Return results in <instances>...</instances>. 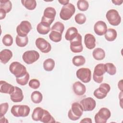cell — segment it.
I'll list each match as a JSON object with an SVG mask.
<instances>
[{
  "mask_svg": "<svg viewBox=\"0 0 123 123\" xmlns=\"http://www.w3.org/2000/svg\"><path fill=\"white\" fill-rule=\"evenodd\" d=\"M31 23L28 21H23L16 27V32L18 36L22 37L27 36V35L32 29Z\"/></svg>",
  "mask_w": 123,
  "mask_h": 123,
  "instance_id": "obj_12",
  "label": "cell"
},
{
  "mask_svg": "<svg viewBox=\"0 0 123 123\" xmlns=\"http://www.w3.org/2000/svg\"><path fill=\"white\" fill-rule=\"evenodd\" d=\"M28 85L31 88L36 89L39 88L40 85V83L38 80L37 79H32L29 81Z\"/></svg>",
  "mask_w": 123,
  "mask_h": 123,
  "instance_id": "obj_41",
  "label": "cell"
},
{
  "mask_svg": "<svg viewBox=\"0 0 123 123\" xmlns=\"http://www.w3.org/2000/svg\"><path fill=\"white\" fill-rule=\"evenodd\" d=\"M14 91L10 94V98L13 102H21L24 98L22 90L18 86H14Z\"/></svg>",
  "mask_w": 123,
  "mask_h": 123,
  "instance_id": "obj_17",
  "label": "cell"
},
{
  "mask_svg": "<svg viewBox=\"0 0 123 123\" xmlns=\"http://www.w3.org/2000/svg\"><path fill=\"white\" fill-rule=\"evenodd\" d=\"M111 115L110 111L106 108H101L94 117L96 123H106Z\"/></svg>",
  "mask_w": 123,
  "mask_h": 123,
  "instance_id": "obj_7",
  "label": "cell"
},
{
  "mask_svg": "<svg viewBox=\"0 0 123 123\" xmlns=\"http://www.w3.org/2000/svg\"><path fill=\"white\" fill-rule=\"evenodd\" d=\"M12 57V52L9 49H4L0 52V60L2 63L6 64Z\"/></svg>",
  "mask_w": 123,
  "mask_h": 123,
  "instance_id": "obj_21",
  "label": "cell"
},
{
  "mask_svg": "<svg viewBox=\"0 0 123 123\" xmlns=\"http://www.w3.org/2000/svg\"><path fill=\"white\" fill-rule=\"evenodd\" d=\"M0 9L4 10L6 13L9 12L12 9V4L9 0H1Z\"/></svg>",
  "mask_w": 123,
  "mask_h": 123,
  "instance_id": "obj_31",
  "label": "cell"
},
{
  "mask_svg": "<svg viewBox=\"0 0 123 123\" xmlns=\"http://www.w3.org/2000/svg\"><path fill=\"white\" fill-rule=\"evenodd\" d=\"M0 122L1 123H8V121L7 120V119L4 117V116H2L0 117Z\"/></svg>",
  "mask_w": 123,
  "mask_h": 123,
  "instance_id": "obj_48",
  "label": "cell"
},
{
  "mask_svg": "<svg viewBox=\"0 0 123 123\" xmlns=\"http://www.w3.org/2000/svg\"><path fill=\"white\" fill-rule=\"evenodd\" d=\"M73 89L75 95L80 96H82L86 92V86L79 81H76L73 85Z\"/></svg>",
  "mask_w": 123,
  "mask_h": 123,
  "instance_id": "obj_20",
  "label": "cell"
},
{
  "mask_svg": "<svg viewBox=\"0 0 123 123\" xmlns=\"http://www.w3.org/2000/svg\"><path fill=\"white\" fill-rule=\"evenodd\" d=\"M110 90L111 87L108 84L102 83L100 85L98 88L94 90L93 94L98 99H102L107 96Z\"/></svg>",
  "mask_w": 123,
  "mask_h": 123,
  "instance_id": "obj_11",
  "label": "cell"
},
{
  "mask_svg": "<svg viewBox=\"0 0 123 123\" xmlns=\"http://www.w3.org/2000/svg\"><path fill=\"white\" fill-rule=\"evenodd\" d=\"M77 29L74 27H69L66 31L65 38L67 40L71 41L76 37L78 34Z\"/></svg>",
  "mask_w": 123,
  "mask_h": 123,
  "instance_id": "obj_23",
  "label": "cell"
},
{
  "mask_svg": "<svg viewBox=\"0 0 123 123\" xmlns=\"http://www.w3.org/2000/svg\"><path fill=\"white\" fill-rule=\"evenodd\" d=\"M62 34L54 31H51L49 35L50 39L54 42H59L62 40Z\"/></svg>",
  "mask_w": 123,
  "mask_h": 123,
  "instance_id": "obj_34",
  "label": "cell"
},
{
  "mask_svg": "<svg viewBox=\"0 0 123 123\" xmlns=\"http://www.w3.org/2000/svg\"><path fill=\"white\" fill-rule=\"evenodd\" d=\"M117 33L113 28H109L104 34L105 39L108 41H113L117 37Z\"/></svg>",
  "mask_w": 123,
  "mask_h": 123,
  "instance_id": "obj_26",
  "label": "cell"
},
{
  "mask_svg": "<svg viewBox=\"0 0 123 123\" xmlns=\"http://www.w3.org/2000/svg\"><path fill=\"white\" fill-rule=\"evenodd\" d=\"M75 12L74 5L71 3H69L68 4L63 6L60 12V17L63 20H68L74 14Z\"/></svg>",
  "mask_w": 123,
  "mask_h": 123,
  "instance_id": "obj_5",
  "label": "cell"
},
{
  "mask_svg": "<svg viewBox=\"0 0 123 123\" xmlns=\"http://www.w3.org/2000/svg\"><path fill=\"white\" fill-rule=\"evenodd\" d=\"M9 108V104L7 102H5L0 104V117L4 116V115L6 113Z\"/></svg>",
  "mask_w": 123,
  "mask_h": 123,
  "instance_id": "obj_42",
  "label": "cell"
},
{
  "mask_svg": "<svg viewBox=\"0 0 123 123\" xmlns=\"http://www.w3.org/2000/svg\"><path fill=\"white\" fill-rule=\"evenodd\" d=\"M22 5L29 10H34L37 6V2L35 0H22Z\"/></svg>",
  "mask_w": 123,
  "mask_h": 123,
  "instance_id": "obj_30",
  "label": "cell"
},
{
  "mask_svg": "<svg viewBox=\"0 0 123 123\" xmlns=\"http://www.w3.org/2000/svg\"><path fill=\"white\" fill-rule=\"evenodd\" d=\"M29 74L28 72H27L26 74L23 76H22L19 78H16V82L21 86L26 85L27 84L29 81Z\"/></svg>",
  "mask_w": 123,
  "mask_h": 123,
  "instance_id": "obj_38",
  "label": "cell"
},
{
  "mask_svg": "<svg viewBox=\"0 0 123 123\" xmlns=\"http://www.w3.org/2000/svg\"><path fill=\"white\" fill-rule=\"evenodd\" d=\"M80 123H92V120L91 118H85L83 119L81 121Z\"/></svg>",
  "mask_w": 123,
  "mask_h": 123,
  "instance_id": "obj_44",
  "label": "cell"
},
{
  "mask_svg": "<svg viewBox=\"0 0 123 123\" xmlns=\"http://www.w3.org/2000/svg\"><path fill=\"white\" fill-rule=\"evenodd\" d=\"M39 57V54L37 51L34 50H27L23 53L22 59L25 63L31 64L37 61Z\"/></svg>",
  "mask_w": 123,
  "mask_h": 123,
  "instance_id": "obj_9",
  "label": "cell"
},
{
  "mask_svg": "<svg viewBox=\"0 0 123 123\" xmlns=\"http://www.w3.org/2000/svg\"><path fill=\"white\" fill-rule=\"evenodd\" d=\"M36 46L40 51L44 53H49L51 49L50 44L42 37H38L36 40Z\"/></svg>",
  "mask_w": 123,
  "mask_h": 123,
  "instance_id": "obj_14",
  "label": "cell"
},
{
  "mask_svg": "<svg viewBox=\"0 0 123 123\" xmlns=\"http://www.w3.org/2000/svg\"><path fill=\"white\" fill-rule=\"evenodd\" d=\"M94 30L96 35L100 36H103L107 30V25L104 21H98L95 24Z\"/></svg>",
  "mask_w": 123,
  "mask_h": 123,
  "instance_id": "obj_16",
  "label": "cell"
},
{
  "mask_svg": "<svg viewBox=\"0 0 123 123\" xmlns=\"http://www.w3.org/2000/svg\"><path fill=\"white\" fill-rule=\"evenodd\" d=\"M55 64L54 60L51 58L47 59L43 62L44 69L48 72L51 71L53 70L55 67Z\"/></svg>",
  "mask_w": 123,
  "mask_h": 123,
  "instance_id": "obj_27",
  "label": "cell"
},
{
  "mask_svg": "<svg viewBox=\"0 0 123 123\" xmlns=\"http://www.w3.org/2000/svg\"><path fill=\"white\" fill-rule=\"evenodd\" d=\"M2 41L4 45L7 47H10L13 43V38L10 34H6L3 36Z\"/></svg>",
  "mask_w": 123,
  "mask_h": 123,
  "instance_id": "obj_39",
  "label": "cell"
},
{
  "mask_svg": "<svg viewBox=\"0 0 123 123\" xmlns=\"http://www.w3.org/2000/svg\"><path fill=\"white\" fill-rule=\"evenodd\" d=\"M106 72L111 75H114L116 73V68L115 66L111 62H108L105 64Z\"/></svg>",
  "mask_w": 123,
  "mask_h": 123,
  "instance_id": "obj_35",
  "label": "cell"
},
{
  "mask_svg": "<svg viewBox=\"0 0 123 123\" xmlns=\"http://www.w3.org/2000/svg\"><path fill=\"white\" fill-rule=\"evenodd\" d=\"M15 87L5 81L0 82V92L1 93L11 94L14 90Z\"/></svg>",
  "mask_w": 123,
  "mask_h": 123,
  "instance_id": "obj_19",
  "label": "cell"
},
{
  "mask_svg": "<svg viewBox=\"0 0 123 123\" xmlns=\"http://www.w3.org/2000/svg\"><path fill=\"white\" fill-rule=\"evenodd\" d=\"M84 110L81 104L78 102L72 103L71 108L68 112V117L72 121H76L80 119L83 113Z\"/></svg>",
  "mask_w": 123,
  "mask_h": 123,
  "instance_id": "obj_1",
  "label": "cell"
},
{
  "mask_svg": "<svg viewBox=\"0 0 123 123\" xmlns=\"http://www.w3.org/2000/svg\"><path fill=\"white\" fill-rule=\"evenodd\" d=\"M6 12L3 10V9H0V19L2 20L3 19L5 18L6 15Z\"/></svg>",
  "mask_w": 123,
  "mask_h": 123,
  "instance_id": "obj_43",
  "label": "cell"
},
{
  "mask_svg": "<svg viewBox=\"0 0 123 123\" xmlns=\"http://www.w3.org/2000/svg\"><path fill=\"white\" fill-rule=\"evenodd\" d=\"M44 109H43L41 107H37L33 110L32 114V119L33 121H40L43 114Z\"/></svg>",
  "mask_w": 123,
  "mask_h": 123,
  "instance_id": "obj_22",
  "label": "cell"
},
{
  "mask_svg": "<svg viewBox=\"0 0 123 123\" xmlns=\"http://www.w3.org/2000/svg\"><path fill=\"white\" fill-rule=\"evenodd\" d=\"M77 6L80 11L84 12L87 10L89 7V4L86 0H79L77 2Z\"/></svg>",
  "mask_w": 123,
  "mask_h": 123,
  "instance_id": "obj_36",
  "label": "cell"
},
{
  "mask_svg": "<svg viewBox=\"0 0 123 123\" xmlns=\"http://www.w3.org/2000/svg\"><path fill=\"white\" fill-rule=\"evenodd\" d=\"M82 38V36L78 33L75 38L70 41V49L73 53H80L83 51Z\"/></svg>",
  "mask_w": 123,
  "mask_h": 123,
  "instance_id": "obj_10",
  "label": "cell"
},
{
  "mask_svg": "<svg viewBox=\"0 0 123 123\" xmlns=\"http://www.w3.org/2000/svg\"><path fill=\"white\" fill-rule=\"evenodd\" d=\"M123 2V0H112V2L116 5H121Z\"/></svg>",
  "mask_w": 123,
  "mask_h": 123,
  "instance_id": "obj_46",
  "label": "cell"
},
{
  "mask_svg": "<svg viewBox=\"0 0 123 123\" xmlns=\"http://www.w3.org/2000/svg\"><path fill=\"white\" fill-rule=\"evenodd\" d=\"M15 42L16 45L19 47H24L26 46L28 43V38L27 36L22 37L17 35L16 37Z\"/></svg>",
  "mask_w": 123,
  "mask_h": 123,
  "instance_id": "obj_32",
  "label": "cell"
},
{
  "mask_svg": "<svg viewBox=\"0 0 123 123\" xmlns=\"http://www.w3.org/2000/svg\"><path fill=\"white\" fill-rule=\"evenodd\" d=\"M118 86L119 89H120L121 91H123V80H121L118 82Z\"/></svg>",
  "mask_w": 123,
  "mask_h": 123,
  "instance_id": "obj_47",
  "label": "cell"
},
{
  "mask_svg": "<svg viewBox=\"0 0 123 123\" xmlns=\"http://www.w3.org/2000/svg\"><path fill=\"white\" fill-rule=\"evenodd\" d=\"M72 62L75 66H80L85 63L86 59L85 57L82 55L75 56L73 58Z\"/></svg>",
  "mask_w": 123,
  "mask_h": 123,
  "instance_id": "obj_33",
  "label": "cell"
},
{
  "mask_svg": "<svg viewBox=\"0 0 123 123\" xmlns=\"http://www.w3.org/2000/svg\"><path fill=\"white\" fill-rule=\"evenodd\" d=\"M9 70L16 78L23 76L27 72L26 67L21 63L17 62H14L10 64Z\"/></svg>",
  "mask_w": 123,
  "mask_h": 123,
  "instance_id": "obj_2",
  "label": "cell"
},
{
  "mask_svg": "<svg viewBox=\"0 0 123 123\" xmlns=\"http://www.w3.org/2000/svg\"><path fill=\"white\" fill-rule=\"evenodd\" d=\"M80 104L82 106L84 111H92L96 107V101L91 97H88L82 99Z\"/></svg>",
  "mask_w": 123,
  "mask_h": 123,
  "instance_id": "obj_15",
  "label": "cell"
},
{
  "mask_svg": "<svg viewBox=\"0 0 123 123\" xmlns=\"http://www.w3.org/2000/svg\"><path fill=\"white\" fill-rule=\"evenodd\" d=\"M30 111V108L27 105H15L12 107L11 112L15 117H25L29 115Z\"/></svg>",
  "mask_w": 123,
  "mask_h": 123,
  "instance_id": "obj_3",
  "label": "cell"
},
{
  "mask_svg": "<svg viewBox=\"0 0 123 123\" xmlns=\"http://www.w3.org/2000/svg\"><path fill=\"white\" fill-rule=\"evenodd\" d=\"M40 121L44 123H52L56 122L54 118L51 115L50 113L46 110H44V114Z\"/></svg>",
  "mask_w": 123,
  "mask_h": 123,
  "instance_id": "obj_28",
  "label": "cell"
},
{
  "mask_svg": "<svg viewBox=\"0 0 123 123\" xmlns=\"http://www.w3.org/2000/svg\"><path fill=\"white\" fill-rule=\"evenodd\" d=\"M106 73L105 64H98L94 68L93 79L97 83H101L103 80V75Z\"/></svg>",
  "mask_w": 123,
  "mask_h": 123,
  "instance_id": "obj_8",
  "label": "cell"
},
{
  "mask_svg": "<svg viewBox=\"0 0 123 123\" xmlns=\"http://www.w3.org/2000/svg\"><path fill=\"white\" fill-rule=\"evenodd\" d=\"M77 77L82 82L88 83L91 79V70L87 68H81L79 69L76 73Z\"/></svg>",
  "mask_w": 123,
  "mask_h": 123,
  "instance_id": "obj_13",
  "label": "cell"
},
{
  "mask_svg": "<svg viewBox=\"0 0 123 123\" xmlns=\"http://www.w3.org/2000/svg\"><path fill=\"white\" fill-rule=\"evenodd\" d=\"M31 99L33 103L35 104L39 103L43 99L42 94L38 91H33L31 95Z\"/></svg>",
  "mask_w": 123,
  "mask_h": 123,
  "instance_id": "obj_29",
  "label": "cell"
},
{
  "mask_svg": "<svg viewBox=\"0 0 123 123\" xmlns=\"http://www.w3.org/2000/svg\"><path fill=\"white\" fill-rule=\"evenodd\" d=\"M84 43L86 48L89 49H94L96 46V38L91 34H86L84 37Z\"/></svg>",
  "mask_w": 123,
  "mask_h": 123,
  "instance_id": "obj_18",
  "label": "cell"
},
{
  "mask_svg": "<svg viewBox=\"0 0 123 123\" xmlns=\"http://www.w3.org/2000/svg\"><path fill=\"white\" fill-rule=\"evenodd\" d=\"M56 14L55 9L51 7L46 8L43 12L41 22L50 26L54 20Z\"/></svg>",
  "mask_w": 123,
  "mask_h": 123,
  "instance_id": "obj_4",
  "label": "cell"
},
{
  "mask_svg": "<svg viewBox=\"0 0 123 123\" xmlns=\"http://www.w3.org/2000/svg\"><path fill=\"white\" fill-rule=\"evenodd\" d=\"M74 20L77 24L79 25H82L86 22V18L84 14L79 13L75 16Z\"/></svg>",
  "mask_w": 123,
  "mask_h": 123,
  "instance_id": "obj_40",
  "label": "cell"
},
{
  "mask_svg": "<svg viewBox=\"0 0 123 123\" xmlns=\"http://www.w3.org/2000/svg\"><path fill=\"white\" fill-rule=\"evenodd\" d=\"M51 28L50 26L40 22L37 26V32L41 35H46L49 33Z\"/></svg>",
  "mask_w": 123,
  "mask_h": 123,
  "instance_id": "obj_24",
  "label": "cell"
},
{
  "mask_svg": "<svg viewBox=\"0 0 123 123\" xmlns=\"http://www.w3.org/2000/svg\"><path fill=\"white\" fill-rule=\"evenodd\" d=\"M58 1L62 5H66L67 4H68L69 3V0H59Z\"/></svg>",
  "mask_w": 123,
  "mask_h": 123,
  "instance_id": "obj_45",
  "label": "cell"
},
{
  "mask_svg": "<svg viewBox=\"0 0 123 123\" xmlns=\"http://www.w3.org/2000/svg\"><path fill=\"white\" fill-rule=\"evenodd\" d=\"M92 55L95 60L97 61H100L104 59L105 57V52L102 49L97 48L93 50Z\"/></svg>",
  "mask_w": 123,
  "mask_h": 123,
  "instance_id": "obj_25",
  "label": "cell"
},
{
  "mask_svg": "<svg viewBox=\"0 0 123 123\" xmlns=\"http://www.w3.org/2000/svg\"><path fill=\"white\" fill-rule=\"evenodd\" d=\"M64 29V25L60 22H56L54 24L52 25L51 28V31H54L56 32H58L61 34H62Z\"/></svg>",
  "mask_w": 123,
  "mask_h": 123,
  "instance_id": "obj_37",
  "label": "cell"
},
{
  "mask_svg": "<svg viewBox=\"0 0 123 123\" xmlns=\"http://www.w3.org/2000/svg\"><path fill=\"white\" fill-rule=\"evenodd\" d=\"M106 17L110 24L113 26H117L121 23V17L118 12L115 9L109 10L106 14Z\"/></svg>",
  "mask_w": 123,
  "mask_h": 123,
  "instance_id": "obj_6",
  "label": "cell"
}]
</instances>
